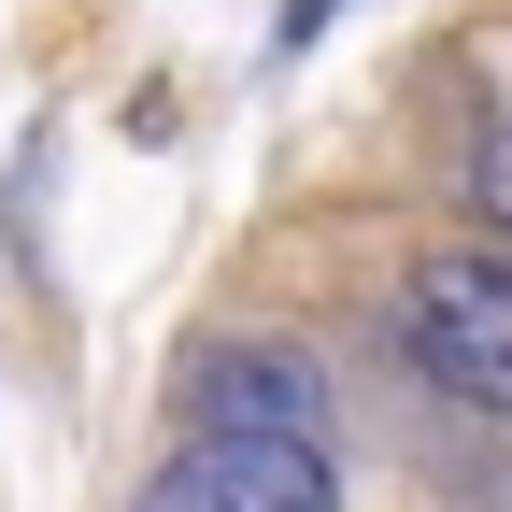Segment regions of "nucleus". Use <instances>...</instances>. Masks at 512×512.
Here are the masks:
<instances>
[{"label":"nucleus","instance_id":"nucleus-1","mask_svg":"<svg viewBox=\"0 0 512 512\" xmlns=\"http://www.w3.org/2000/svg\"><path fill=\"white\" fill-rule=\"evenodd\" d=\"M399 356L441 384V399H470L512 427V242H456L427 256L399 285Z\"/></svg>","mask_w":512,"mask_h":512},{"label":"nucleus","instance_id":"nucleus-2","mask_svg":"<svg viewBox=\"0 0 512 512\" xmlns=\"http://www.w3.org/2000/svg\"><path fill=\"white\" fill-rule=\"evenodd\" d=\"M143 512H342L328 441H271V427H200L185 456L143 484Z\"/></svg>","mask_w":512,"mask_h":512},{"label":"nucleus","instance_id":"nucleus-3","mask_svg":"<svg viewBox=\"0 0 512 512\" xmlns=\"http://www.w3.org/2000/svg\"><path fill=\"white\" fill-rule=\"evenodd\" d=\"M185 413H200V427H271V441H328V384H313L299 356L228 342V356L185 370Z\"/></svg>","mask_w":512,"mask_h":512},{"label":"nucleus","instance_id":"nucleus-4","mask_svg":"<svg viewBox=\"0 0 512 512\" xmlns=\"http://www.w3.org/2000/svg\"><path fill=\"white\" fill-rule=\"evenodd\" d=\"M470 185H484V228H512V114L484 128V157H470Z\"/></svg>","mask_w":512,"mask_h":512},{"label":"nucleus","instance_id":"nucleus-5","mask_svg":"<svg viewBox=\"0 0 512 512\" xmlns=\"http://www.w3.org/2000/svg\"><path fill=\"white\" fill-rule=\"evenodd\" d=\"M342 15V0H285V43H313V29H328Z\"/></svg>","mask_w":512,"mask_h":512}]
</instances>
